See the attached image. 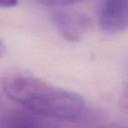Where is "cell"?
I'll return each mask as SVG.
<instances>
[{
  "mask_svg": "<svg viewBox=\"0 0 128 128\" xmlns=\"http://www.w3.org/2000/svg\"><path fill=\"white\" fill-rule=\"evenodd\" d=\"M2 90L11 101L47 119L74 122L87 112V104L79 94L33 76L7 75L2 80Z\"/></svg>",
  "mask_w": 128,
  "mask_h": 128,
  "instance_id": "1",
  "label": "cell"
},
{
  "mask_svg": "<svg viewBox=\"0 0 128 128\" xmlns=\"http://www.w3.org/2000/svg\"><path fill=\"white\" fill-rule=\"evenodd\" d=\"M50 19L58 33L69 42L81 40L92 26V21L86 14L67 8H54Z\"/></svg>",
  "mask_w": 128,
  "mask_h": 128,
  "instance_id": "2",
  "label": "cell"
},
{
  "mask_svg": "<svg viewBox=\"0 0 128 128\" xmlns=\"http://www.w3.org/2000/svg\"><path fill=\"white\" fill-rule=\"evenodd\" d=\"M97 19L100 29L108 34L123 31L128 24V1L105 0L97 10Z\"/></svg>",
  "mask_w": 128,
  "mask_h": 128,
  "instance_id": "3",
  "label": "cell"
},
{
  "mask_svg": "<svg viewBox=\"0 0 128 128\" xmlns=\"http://www.w3.org/2000/svg\"><path fill=\"white\" fill-rule=\"evenodd\" d=\"M2 128H56L47 118L26 109H11L2 118Z\"/></svg>",
  "mask_w": 128,
  "mask_h": 128,
  "instance_id": "4",
  "label": "cell"
},
{
  "mask_svg": "<svg viewBox=\"0 0 128 128\" xmlns=\"http://www.w3.org/2000/svg\"><path fill=\"white\" fill-rule=\"evenodd\" d=\"M41 5H45V6H49V7H56V9H58L59 7H66L68 5H73L74 1H67V0H51V1H41L39 2Z\"/></svg>",
  "mask_w": 128,
  "mask_h": 128,
  "instance_id": "5",
  "label": "cell"
},
{
  "mask_svg": "<svg viewBox=\"0 0 128 128\" xmlns=\"http://www.w3.org/2000/svg\"><path fill=\"white\" fill-rule=\"evenodd\" d=\"M17 5V2L14 1V2H7V1H2L0 3V6L3 7V8H10V7H13V6H16Z\"/></svg>",
  "mask_w": 128,
  "mask_h": 128,
  "instance_id": "6",
  "label": "cell"
}]
</instances>
